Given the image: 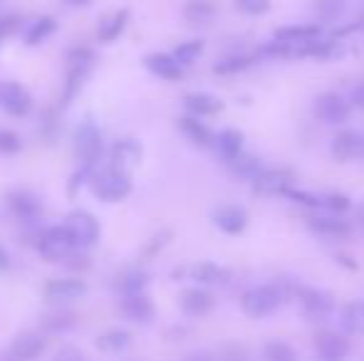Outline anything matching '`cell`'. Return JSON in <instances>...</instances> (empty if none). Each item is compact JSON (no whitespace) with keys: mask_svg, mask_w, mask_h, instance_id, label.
Instances as JSON below:
<instances>
[{"mask_svg":"<svg viewBox=\"0 0 364 361\" xmlns=\"http://www.w3.org/2000/svg\"><path fill=\"white\" fill-rule=\"evenodd\" d=\"M33 248L38 250V255L43 257L45 262H63L70 252L77 250L73 233H70V228L65 226V223L48 226V228H43V231H35Z\"/></svg>","mask_w":364,"mask_h":361,"instance_id":"6da1fadb","label":"cell"},{"mask_svg":"<svg viewBox=\"0 0 364 361\" xmlns=\"http://www.w3.org/2000/svg\"><path fill=\"white\" fill-rule=\"evenodd\" d=\"M73 154L80 166L87 169H97V164L105 156V141H102V131L95 119H85L77 124L73 134Z\"/></svg>","mask_w":364,"mask_h":361,"instance_id":"7a4b0ae2","label":"cell"},{"mask_svg":"<svg viewBox=\"0 0 364 361\" xmlns=\"http://www.w3.org/2000/svg\"><path fill=\"white\" fill-rule=\"evenodd\" d=\"M90 191L102 203H119L134 191V181H132V174L107 166L102 174L90 176Z\"/></svg>","mask_w":364,"mask_h":361,"instance_id":"3957f363","label":"cell"},{"mask_svg":"<svg viewBox=\"0 0 364 361\" xmlns=\"http://www.w3.org/2000/svg\"><path fill=\"white\" fill-rule=\"evenodd\" d=\"M283 299H285V292L278 284H260V287H253V289H248V292H243V297H240V309H243L250 319H263L278 312Z\"/></svg>","mask_w":364,"mask_h":361,"instance_id":"277c9868","label":"cell"},{"mask_svg":"<svg viewBox=\"0 0 364 361\" xmlns=\"http://www.w3.org/2000/svg\"><path fill=\"white\" fill-rule=\"evenodd\" d=\"M65 226L73 233L77 250H87V248L97 245V240H100V235H102L100 221H97L95 213L87 211V208H75V211H70Z\"/></svg>","mask_w":364,"mask_h":361,"instance_id":"5b68a950","label":"cell"},{"mask_svg":"<svg viewBox=\"0 0 364 361\" xmlns=\"http://www.w3.org/2000/svg\"><path fill=\"white\" fill-rule=\"evenodd\" d=\"M0 106L13 119H23V116H28L33 111V94L20 82L8 79V82L0 84Z\"/></svg>","mask_w":364,"mask_h":361,"instance_id":"8992f818","label":"cell"},{"mask_svg":"<svg viewBox=\"0 0 364 361\" xmlns=\"http://www.w3.org/2000/svg\"><path fill=\"white\" fill-rule=\"evenodd\" d=\"M87 292H90L87 279L75 277V274H70V277H55L43 287V297L48 302H75V299L85 297Z\"/></svg>","mask_w":364,"mask_h":361,"instance_id":"52a82bcc","label":"cell"},{"mask_svg":"<svg viewBox=\"0 0 364 361\" xmlns=\"http://www.w3.org/2000/svg\"><path fill=\"white\" fill-rule=\"evenodd\" d=\"M5 203H8L10 213L18 218L20 223H35L43 216V201L35 196L28 188H15L5 196Z\"/></svg>","mask_w":364,"mask_h":361,"instance_id":"ba28073f","label":"cell"},{"mask_svg":"<svg viewBox=\"0 0 364 361\" xmlns=\"http://www.w3.org/2000/svg\"><path fill=\"white\" fill-rule=\"evenodd\" d=\"M141 159H144V146L136 139H119L109 149V169L124 171V174H132L141 164Z\"/></svg>","mask_w":364,"mask_h":361,"instance_id":"9c48e42d","label":"cell"},{"mask_svg":"<svg viewBox=\"0 0 364 361\" xmlns=\"http://www.w3.org/2000/svg\"><path fill=\"white\" fill-rule=\"evenodd\" d=\"M250 183H253V191L258 196H285V191H290L292 183H295V171L292 169L260 171Z\"/></svg>","mask_w":364,"mask_h":361,"instance_id":"30bf717a","label":"cell"},{"mask_svg":"<svg viewBox=\"0 0 364 361\" xmlns=\"http://www.w3.org/2000/svg\"><path fill=\"white\" fill-rule=\"evenodd\" d=\"M330 151L340 164H350V161L364 159V131L345 129L332 139Z\"/></svg>","mask_w":364,"mask_h":361,"instance_id":"8fae6325","label":"cell"},{"mask_svg":"<svg viewBox=\"0 0 364 361\" xmlns=\"http://www.w3.org/2000/svg\"><path fill=\"white\" fill-rule=\"evenodd\" d=\"M350 101L335 91H327L315 99V116L325 124H345L350 119Z\"/></svg>","mask_w":364,"mask_h":361,"instance_id":"7c38bea8","label":"cell"},{"mask_svg":"<svg viewBox=\"0 0 364 361\" xmlns=\"http://www.w3.org/2000/svg\"><path fill=\"white\" fill-rule=\"evenodd\" d=\"M119 312L124 314L129 322L149 324L154 317H156V304H154V299L149 297L146 292L124 294V297L119 299Z\"/></svg>","mask_w":364,"mask_h":361,"instance_id":"4fadbf2b","label":"cell"},{"mask_svg":"<svg viewBox=\"0 0 364 361\" xmlns=\"http://www.w3.org/2000/svg\"><path fill=\"white\" fill-rule=\"evenodd\" d=\"M45 349H48V339L40 332H20L10 342L8 354L18 361H35L38 357H43Z\"/></svg>","mask_w":364,"mask_h":361,"instance_id":"5bb4252c","label":"cell"},{"mask_svg":"<svg viewBox=\"0 0 364 361\" xmlns=\"http://www.w3.org/2000/svg\"><path fill=\"white\" fill-rule=\"evenodd\" d=\"M178 304H181V312L186 314V317L198 319V317H206V314L211 312L216 299H213V294L208 292L206 287H188L181 292Z\"/></svg>","mask_w":364,"mask_h":361,"instance_id":"9a60e30c","label":"cell"},{"mask_svg":"<svg viewBox=\"0 0 364 361\" xmlns=\"http://www.w3.org/2000/svg\"><path fill=\"white\" fill-rule=\"evenodd\" d=\"M315 349L322 361H342L350 354V342L337 332H317Z\"/></svg>","mask_w":364,"mask_h":361,"instance_id":"2e32d148","label":"cell"},{"mask_svg":"<svg viewBox=\"0 0 364 361\" xmlns=\"http://www.w3.org/2000/svg\"><path fill=\"white\" fill-rule=\"evenodd\" d=\"M144 67L154 77L164 79V82H178L183 77V67L166 52H151L144 57Z\"/></svg>","mask_w":364,"mask_h":361,"instance_id":"e0dca14e","label":"cell"},{"mask_svg":"<svg viewBox=\"0 0 364 361\" xmlns=\"http://www.w3.org/2000/svg\"><path fill=\"white\" fill-rule=\"evenodd\" d=\"M213 226L223 231L225 235H238L248 226V213L240 206H218L213 211Z\"/></svg>","mask_w":364,"mask_h":361,"instance_id":"ac0fdd59","label":"cell"},{"mask_svg":"<svg viewBox=\"0 0 364 361\" xmlns=\"http://www.w3.org/2000/svg\"><path fill=\"white\" fill-rule=\"evenodd\" d=\"M90 70L92 67H87V65H70L68 74H65V82H63V94H60V109H68L77 99L85 79L90 77Z\"/></svg>","mask_w":364,"mask_h":361,"instance_id":"d6986e66","label":"cell"},{"mask_svg":"<svg viewBox=\"0 0 364 361\" xmlns=\"http://www.w3.org/2000/svg\"><path fill=\"white\" fill-rule=\"evenodd\" d=\"M129 18H132L129 8H122V10H117V13H112L107 20H102L100 30H97V40H100L102 45L117 43V40L122 38V33L127 30V25H129Z\"/></svg>","mask_w":364,"mask_h":361,"instance_id":"ffe728a7","label":"cell"},{"mask_svg":"<svg viewBox=\"0 0 364 361\" xmlns=\"http://www.w3.org/2000/svg\"><path fill=\"white\" fill-rule=\"evenodd\" d=\"M295 294H297V299H300V304H302V309H305L307 317H325V314L332 309L330 294L320 292V289L297 287V289H295Z\"/></svg>","mask_w":364,"mask_h":361,"instance_id":"44dd1931","label":"cell"},{"mask_svg":"<svg viewBox=\"0 0 364 361\" xmlns=\"http://www.w3.org/2000/svg\"><path fill=\"white\" fill-rule=\"evenodd\" d=\"M183 106H186L191 116L201 119V116L218 114V111L223 109V101H220L218 96L208 94V91H188V94L183 96Z\"/></svg>","mask_w":364,"mask_h":361,"instance_id":"7402d4cb","label":"cell"},{"mask_svg":"<svg viewBox=\"0 0 364 361\" xmlns=\"http://www.w3.org/2000/svg\"><path fill=\"white\" fill-rule=\"evenodd\" d=\"M307 228L320 238H347L352 233L350 223L337 216H315L307 221Z\"/></svg>","mask_w":364,"mask_h":361,"instance_id":"603a6c76","label":"cell"},{"mask_svg":"<svg viewBox=\"0 0 364 361\" xmlns=\"http://www.w3.org/2000/svg\"><path fill=\"white\" fill-rule=\"evenodd\" d=\"M95 347L100 349L102 354H122L132 347V334L122 327L114 329H107V332L97 334L95 339Z\"/></svg>","mask_w":364,"mask_h":361,"instance_id":"cb8c5ba5","label":"cell"},{"mask_svg":"<svg viewBox=\"0 0 364 361\" xmlns=\"http://www.w3.org/2000/svg\"><path fill=\"white\" fill-rule=\"evenodd\" d=\"M55 33H58V20H55L53 15H40V18L33 20V23L28 25V30H25V45H28V48H38V45L48 43Z\"/></svg>","mask_w":364,"mask_h":361,"instance_id":"d4e9b609","label":"cell"},{"mask_svg":"<svg viewBox=\"0 0 364 361\" xmlns=\"http://www.w3.org/2000/svg\"><path fill=\"white\" fill-rule=\"evenodd\" d=\"M178 129H181V134L186 136L191 144H196V146H211L213 144V131L208 129L198 116H191V114L181 116V119H178Z\"/></svg>","mask_w":364,"mask_h":361,"instance_id":"484cf974","label":"cell"},{"mask_svg":"<svg viewBox=\"0 0 364 361\" xmlns=\"http://www.w3.org/2000/svg\"><path fill=\"white\" fill-rule=\"evenodd\" d=\"M188 277L203 287V284H223L225 279L230 277V272L225 270V267L216 265V262L203 260V262H196V265L188 267Z\"/></svg>","mask_w":364,"mask_h":361,"instance_id":"4316f807","label":"cell"},{"mask_svg":"<svg viewBox=\"0 0 364 361\" xmlns=\"http://www.w3.org/2000/svg\"><path fill=\"white\" fill-rule=\"evenodd\" d=\"M322 33L320 25H288V28H278L275 30L273 38L278 43H292V45H300V43H310V40H317Z\"/></svg>","mask_w":364,"mask_h":361,"instance_id":"83f0119b","label":"cell"},{"mask_svg":"<svg viewBox=\"0 0 364 361\" xmlns=\"http://www.w3.org/2000/svg\"><path fill=\"white\" fill-rule=\"evenodd\" d=\"M146 287H149V274L141 267H129V270H124L117 277V292H119V297L146 292Z\"/></svg>","mask_w":364,"mask_h":361,"instance_id":"f1b7e54d","label":"cell"},{"mask_svg":"<svg viewBox=\"0 0 364 361\" xmlns=\"http://www.w3.org/2000/svg\"><path fill=\"white\" fill-rule=\"evenodd\" d=\"M216 3H211V0H188L186 5H183V18H186L188 25H208L213 23V18H216Z\"/></svg>","mask_w":364,"mask_h":361,"instance_id":"f546056e","label":"cell"},{"mask_svg":"<svg viewBox=\"0 0 364 361\" xmlns=\"http://www.w3.org/2000/svg\"><path fill=\"white\" fill-rule=\"evenodd\" d=\"M225 164H228V171L235 179H243V181H253L255 176L263 171L260 159H255V156H250V154H243V151H240L238 156H233L230 161H225Z\"/></svg>","mask_w":364,"mask_h":361,"instance_id":"4dcf8cb0","label":"cell"},{"mask_svg":"<svg viewBox=\"0 0 364 361\" xmlns=\"http://www.w3.org/2000/svg\"><path fill=\"white\" fill-rule=\"evenodd\" d=\"M40 327L50 334H65L77 327V314L65 312V309H60V312H48L40 317Z\"/></svg>","mask_w":364,"mask_h":361,"instance_id":"1f68e13d","label":"cell"},{"mask_svg":"<svg viewBox=\"0 0 364 361\" xmlns=\"http://www.w3.org/2000/svg\"><path fill=\"white\" fill-rule=\"evenodd\" d=\"M213 144H216L218 154L225 161H230L233 156H238L243 151V134L238 129H223L218 136H213Z\"/></svg>","mask_w":364,"mask_h":361,"instance_id":"d6a6232c","label":"cell"},{"mask_svg":"<svg viewBox=\"0 0 364 361\" xmlns=\"http://www.w3.org/2000/svg\"><path fill=\"white\" fill-rule=\"evenodd\" d=\"M342 327L350 334H364V299H355V302L345 304L340 312Z\"/></svg>","mask_w":364,"mask_h":361,"instance_id":"836d02e7","label":"cell"},{"mask_svg":"<svg viewBox=\"0 0 364 361\" xmlns=\"http://www.w3.org/2000/svg\"><path fill=\"white\" fill-rule=\"evenodd\" d=\"M203 52V40H188V43H181L176 50L171 52V57L176 60L181 67H186V65H193L198 57H201Z\"/></svg>","mask_w":364,"mask_h":361,"instance_id":"e575fe53","label":"cell"},{"mask_svg":"<svg viewBox=\"0 0 364 361\" xmlns=\"http://www.w3.org/2000/svg\"><path fill=\"white\" fill-rule=\"evenodd\" d=\"M60 134V119H58V109H45L40 116V136H43L48 144H55Z\"/></svg>","mask_w":364,"mask_h":361,"instance_id":"d590c367","label":"cell"},{"mask_svg":"<svg viewBox=\"0 0 364 361\" xmlns=\"http://www.w3.org/2000/svg\"><path fill=\"white\" fill-rule=\"evenodd\" d=\"M265 361H297V352L285 342H268L263 347Z\"/></svg>","mask_w":364,"mask_h":361,"instance_id":"8d00e7d4","label":"cell"},{"mask_svg":"<svg viewBox=\"0 0 364 361\" xmlns=\"http://www.w3.org/2000/svg\"><path fill=\"white\" fill-rule=\"evenodd\" d=\"M253 65V60L248 57V55H233V57H225L220 60V62L213 65V72L216 74H233V72H240V70L250 67Z\"/></svg>","mask_w":364,"mask_h":361,"instance_id":"74e56055","label":"cell"},{"mask_svg":"<svg viewBox=\"0 0 364 361\" xmlns=\"http://www.w3.org/2000/svg\"><path fill=\"white\" fill-rule=\"evenodd\" d=\"M347 8V0H317L315 3V13L320 20H337Z\"/></svg>","mask_w":364,"mask_h":361,"instance_id":"f35d334b","label":"cell"},{"mask_svg":"<svg viewBox=\"0 0 364 361\" xmlns=\"http://www.w3.org/2000/svg\"><path fill=\"white\" fill-rule=\"evenodd\" d=\"M23 151V136L13 129H0V154L3 156H15Z\"/></svg>","mask_w":364,"mask_h":361,"instance_id":"ab89813d","label":"cell"},{"mask_svg":"<svg viewBox=\"0 0 364 361\" xmlns=\"http://www.w3.org/2000/svg\"><path fill=\"white\" fill-rule=\"evenodd\" d=\"M63 262H65V267H68V270L75 274V277H82L85 272H90V270H92L90 255H87V252H82V250H73L68 257H65Z\"/></svg>","mask_w":364,"mask_h":361,"instance_id":"60d3db41","label":"cell"},{"mask_svg":"<svg viewBox=\"0 0 364 361\" xmlns=\"http://www.w3.org/2000/svg\"><path fill=\"white\" fill-rule=\"evenodd\" d=\"M97 60V52L95 48H90V45H73V48L68 50V65H87V67H92Z\"/></svg>","mask_w":364,"mask_h":361,"instance_id":"b9f144b4","label":"cell"},{"mask_svg":"<svg viewBox=\"0 0 364 361\" xmlns=\"http://www.w3.org/2000/svg\"><path fill=\"white\" fill-rule=\"evenodd\" d=\"M95 174V169H87V166H77V171L73 176H70L68 181V196L75 198L77 193H80V188L85 186V183H90V176Z\"/></svg>","mask_w":364,"mask_h":361,"instance_id":"7bdbcfd3","label":"cell"},{"mask_svg":"<svg viewBox=\"0 0 364 361\" xmlns=\"http://www.w3.org/2000/svg\"><path fill=\"white\" fill-rule=\"evenodd\" d=\"M20 28H23V15H18V13L3 15V18H0V40L13 38Z\"/></svg>","mask_w":364,"mask_h":361,"instance_id":"ee69618b","label":"cell"},{"mask_svg":"<svg viewBox=\"0 0 364 361\" xmlns=\"http://www.w3.org/2000/svg\"><path fill=\"white\" fill-rule=\"evenodd\" d=\"M235 8H238L240 13L255 18V15H265V13H268V10H270V0H235Z\"/></svg>","mask_w":364,"mask_h":361,"instance_id":"f6af8a7d","label":"cell"},{"mask_svg":"<svg viewBox=\"0 0 364 361\" xmlns=\"http://www.w3.org/2000/svg\"><path fill=\"white\" fill-rule=\"evenodd\" d=\"M285 198H290V201L300 203V206H305V208H322L320 196H312V193H307V191H297V188L285 191Z\"/></svg>","mask_w":364,"mask_h":361,"instance_id":"bcb514c9","label":"cell"},{"mask_svg":"<svg viewBox=\"0 0 364 361\" xmlns=\"http://www.w3.org/2000/svg\"><path fill=\"white\" fill-rule=\"evenodd\" d=\"M320 198H322V206L335 213H345V211H350V206H352L350 198L342 196V193H327V196H320Z\"/></svg>","mask_w":364,"mask_h":361,"instance_id":"7dc6e473","label":"cell"},{"mask_svg":"<svg viewBox=\"0 0 364 361\" xmlns=\"http://www.w3.org/2000/svg\"><path fill=\"white\" fill-rule=\"evenodd\" d=\"M168 240H171V231H161V233H156V235H154L151 240L146 243V248H144V257H154L159 250H164V248L168 245Z\"/></svg>","mask_w":364,"mask_h":361,"instance_id":"c3c4849f","label":"cell"},{"mask_svg":"<svg viewBox=\"0 0 364 361\" xmlns=\"http://www.w3.org/2000/svg\"><path fill=\"white\" fill-rule=\"evenodd\" d=\"M350 106H357V109H364V82L362 84H355L350 91Z\"/></svg>","mask_w":364,"mask_h":361,"instance_id":"681fc988","label":"cell"},{"mask_svg":"<svg viewBox=\"0 0 364 361\" xmlns=\"http://www.w3.org/2000/svg\"><path fill=\"white\" fill-rule=\"evenodd\" d=\"M82 359H85V357H82L75 347H63L58 352V359H55V361H82Z\"/></svg>","mask_w":364,"mask_h":361,"instance_id":"f907efd6","label":"cell"},{"mask_svg":"<svg viewBox=\"0 0 364 361\" xmlns=\"http://www.w3.org/2000/svg\"><path fill=\"white\" fill-rule=\"evenodd\" d=\"M10 265H13V262H10V252L5 250L3 245H0V272L10 270Z\"/></svg>","mask_w":364,"mask_h":361,"instance_id":"816d5d0a","label":"cell"},{"mask_svg":"<svg viewBox=\"0 0 364 361\" xmlns=\"http://www.w3.org/2000/svg\"><path fill=\"white\" fill-rule=\"evenodd\" d=\"M65 3H68L70 8H90L95 0H65Z\"/></svg>","mask_w":364,"mask_h":361,"instance_id":"f5cc1de1","label":"cell"},{"mask_svg":"<svg viewBox=\"0 0 364 361\" xmlns=\"http://www.w3.org/2000/svg\"><path fill=\"white\" fill-rule=\"evenodd\" d=\"M355 221L360 223V228L364 231V203H362V206H357V211H355Z\"/></svg>","mask_w":364,"mask_h":361,"instance_id":"db71d44e","label":"cell"},{"mask_svg":"<svg viewBox=\"0 0 364 361\" xmlns=\"http://www.w3.org/2000/svg\"><path fill=\"white\" fill-rule=\"evenodd\" d=\"M0 361H18V359H13V357H10V354H5V357L0 359Z\"/></svg>","mask_w":364,"mask_h":361,"instance_id":"11a10c76","label":"cell"},{"mask_svg":"<svg viewBox=\"0 0 364 361\" xmlns=\"http://www.w3.org/2000/svg\"><path fill=\"white\" fill-rule=\"evenodd\" d=\"M213 361H216V359H213Z\"/></svg>","mask_w":364,"mask_h":361,"instance_id":"9f6ffc18","label":"cell"}]
</instances>
